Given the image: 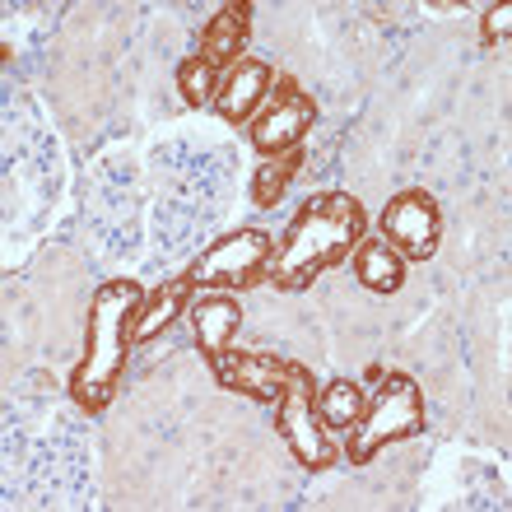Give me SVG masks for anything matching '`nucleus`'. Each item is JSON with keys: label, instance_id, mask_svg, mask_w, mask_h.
<instances>
[{"label": "nucleus", "instance_id": "f257e3e1", "mask_svg": "<svg viewBox=\"0 0 512 512\" xmlns=\"http://www.w3.org/2000/svg\"><path fill=\"white\" fill-rule=\"evenodd\" d=\"M368 233V210L350 191H312L308 201L294 210L284 238L275 243L266 284L280 294H308L326 270L350 261L354 243Z\"/></svg>", "mask_w": 512, "mask_h": 512}, {"label": "nucleus", "instance_id": "f03ea898", "mask_svg": "<svg viewBox=\"0 0 512 512\" xmlns=\"http://www.w3.org/2000/svg\"><path fill=\"white\" fill-rule=\"evenodd\" d=\"M140 294H145V284H135V280H103L94 289V298H89L84 350L66 382L70 401L80 405L89 419H98L117 401V387H122V373H126V354H131L126 317H131Z\"/></svg>", "mask_w": 512, "mask_h": 512}, {"label": "nucleus", "instance_id": "7ed1b4c3", "mask_svg": "<svg viewBox=\"0 0 512 512\" xmlns=\"http://www.w3.org/2000/svg\"><path fill=\"white\" fill-rule=\"evenodd\" d=\"M429 429V410H424V391L419 382L405 373V368H382V378L373 382V396H368L364 415L345 429V443H340V457L350 466H368L378 461L387 447L410 443Z\"/></svg>", "mask_w": 512, "mask_h": 512}, {"label": "nucleus", "instance_id": "20e7f679", "mask_svg": "<svg viewBox=\"0 0 512 512\" xmlns=\"http://www.w3.org/2000/svg\"><path fill=\"white\" fill-rule=\"evenodd\" d=\"M275 433L289 447V457L312 475L331 471L340 461V443H331L326 424L317 419V378L298 359H289V378H284V391L275 396Z\"/></svg>", "mask_w": 512, "mask_h": 512}, {"label": "nucleus", "instance_id": "39448f33", "mask_svg": "<svg viewBox=\"0 0 512 512\" xmlns=\"http://www.w3.org/2000/svg\"><path fill=\"white\" fill-rule=\"evenodd\" d=\"M270 256H275V238L261 224L252 229H233L224 238L205 247L196 261L187 266V280L201 294H247L256 284H266Z\"/></svg>", "mask_w": 512, "mask_h": 512}, {"label": "nucleus", "instance_id": "423d86ee", "mask_svg": "<svg viewBox=\"0 0 512 512\" xmlns=\"http://www.w3.org/2000/svg\"><path fill=\"white\" fill-rule=\"evenodd\" d=\"M312 126H317V98L294 75H280L270 98L261 103V112H256L243 131H247V145H252L256 159H275V154H289V149L303 145Z\"/></svg>", "mask_w": 512, "mask_h": 512}, {"label": "nucleus", "instance_id": "0eeeda50", "mask_svg": "<svg viewBox=\"0 0 512 512\" xmlns=\"http://www.w3.org/2000/svg\"><path fill=\"white\" fill-rule=\"evenodd\" d=\"M378 238L405 256V266H429L443 247V205L424 187L396 191L378 210Z\"/></svg>", "mask_w": 512, "mask_h": 512}, {"label": "nucleus", "instance_id": "6e6552de", "mask_svg": "<svg viewBox=\"0 0 512 512\" xmlns=\"http://www.w3.org/2000/svg\"><path fill=\"white\" fill-rule=\"evenodd\" d=\"M210 364V378L224 391H238V396H252L261 405H275V396L284 391V378H289V359L280 354H256V350H224Z\"/></svg>", "mask_w": 512, "mask_h": 512}, {"label": "nucleus", "instance_id": "1a4fd4ad", "mask_svg": "<svg viewBox=\"0 0 512 512\" xmlns=\"http://www.w3.org/2000/svg\"><path fill=\"white\" fill-rule=\"evenodd\" d=\"M275 80H280V70L270 66V61H261V56H243V61H233L224 75H219V94H215V108L229 126H247L261 112V103L270 98V89H275Z\"/></svg>", "mask_w": 512, "mask_h": 512}, {"label": "nucleus", "instance_id": "9d476101", "mask_svg": "<svg viewBox=\"0 0 512 512\" xmlns=\"http://www.w3.org/2000/svg\"><path fill=\"white\" fill-rule=\"evenodd\" d=\"M196 284L187 280V270L173 275V280H163L159 289H145V294L135 298L131 317H126V336H131V350L135 345H149V340H159L163 331H173L182 322V312L196 303Z\"/></svg>", "mask_w": 512, "mask_h": 512}, {"label": "nucleus", "instance_id": "9b49d317", "mask_svg": "<svg viewBox=\"0 0 512 512\" xmlns=\"http://www.w3.org/2000/svg\"><path fill=\"white\" fill-rule=\"evenodd\" d=\"M247 42H252V5L247 0H233V5H219L205 28L196 33V56H205L210 66L224 75L233 61L247 56Z\"/></svg>", "mask_w": 512, "mask_h": 512}, {"label": "nucleus", "instance_id": "f8f14e48", "mask_svg": "<svg viewBox=\"0 0 512 512\" xmlns=\"http://www.w3.org/2000/svg\"><path fill=\"white\" fill-rule=\"evenodd\" d=\"M187 322H191V340H196L201 359H215L243 331V308H238L233 294H201L187 308Z\"/></svg>", "mask_w": 512, "mask_h": 512}, {"label": "nucleus", "instance_id": "ddd939ff", "mask_svg": "<svg viewBox=\"0 0 512 512\" xmlns=\"http://www.w3.org/2000/svg\"><path fill=\"white\" fill-rule=\"evenodd\" d=\"M350 270H354V280L364 284L368 294H378V298L401 294V289H405V275H410L405 256L396 252L391 243H382L378 233H364V238L354 243V252H350Z\"/></svg>", "mask_w": 512, "mask_h": 512}, {"label": "nucleus", "instance_id": "4468645a", "mask_svg": "<svg viewBox=\"0 0 512 512\" xmlns=\"http://www.w3.org/2000/svg\"><path fill=\"white\" fill-rule=\"evenodd\" d=\"M364 387L350 378H331V382H317V419L326 424V433H345L354 419L364 415Z\"/></svg>", "mask_w": 512, "mask_h": 512}, {"label": "nucleus", "instance_id": "2eb2a0df", "mask_svg": "<svg viewBox=\"0 0 512 512\" xmlns=\"http://www.w3.org/2000/svg\"><path fill=\"white\" fill-rule=\"evenodd\" d=\"M298 168H303V145L289 149V154H275V159L256 163V173H252V201H256V210H275V205L284 201L289 182L298 177Z\"/></svg>", "mask_w": 512, "mask_h": 512}, {"label": "nucleus", "instance_id": "dca6fc26", "mask_svg": "<svg viewBox=\"0 0 512 512\" xmlns=\"http://www.w3.org/2000/svg\"><path fill=\"white\" fill-rule=\"evenodd\" d=\"M177 94L187 98V108H215L219 94V70L205 61V56L187 52L182 66H177Z\"/></svg>", "mask_w": 512, "mask_h": 512}, {"label": "nucleus", "instance_id": "f3484780", "mask_svg": "<svg viewBox=\"0 0 512 512\" xmlns=\"http://www.w3.org/2000/svg\"><path fill=\"white\" fill-rule=\"evenodd\" d=\"M512 33V5H489L480 14V47H503Z\"/></svg>", "mask_w": 512, "mask_h": 512}]
</instances>
